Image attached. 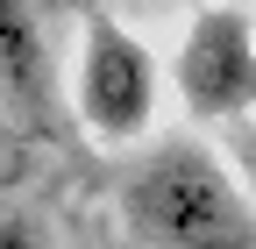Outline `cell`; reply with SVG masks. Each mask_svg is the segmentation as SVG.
Masks as SVG:
<instances>
[{"label":"cell","instance_id":"obj_1","mask_svg":"<svg viewBox=\"0 0 256 249\" xmlns=\"http://www.w3.org/2000/svg\"><path fill=\"white\" fill-rule=\"evenodd\" d=\"M121 221L142 249H256V206L206 142H164L121 178Z\"/></svg>","mask_w":256,"mask_h":249},{"label":"cell","instance_id":"obj_4","mask_svg":"<svg viewBox=\"0 0 256 249\" xmlns=\"http://www.w3.org/2000/svg\"><path fill=\"white\" fill-rule=\"evenodd\" d=\"M0 86L28 107L50 100V36L28 0H0Z\"/></svg>","mask_w":256,"mask_h":249},{"label":"cell","instance_id":"obj_2","mask_svg":"<svg viewBox=\"0 0 256 249\" xmlns=\"http://www.w3.org/2000/svg\"><path fill=\"white\" fill-rule=\"evenodd\" d=\"M156 92H164V72H156L150 43L114 14H86L78 64H72V114L86 121V136L107 150L142 142L156 121Z\"/></svg>","mask_w":256,"mask_h":249},{"label":"cell","instance_id":"obj_5","mask_svg":"<svg viewBox=\"0 0 256 249\" xmlns=\"http://www.w3.org/2000/svg\"><path fill=\"white\" fill-rule=\"evenodd\" d=\"M0 249H43L36 221H22V214H0Z\"/></svg>","mask_w":256,"mask_h":249},{"label":"cell","instance_id":"obj_3","mask_svg":"<svg viewBox=\"0 0 256 249\" xmlns=\"http://www.w3.org/2000/svg\"><path fill=\"white\" fill-rule=\"evenodd\" d=\"M185 107L200 121H242L256 114V28L242 8H200L185 22L178 64H171Z\"/></svg>","mask_w":256,"mask_h":249},{"label":"cell","instance_id":"obj_6","mask_svg":"<svg viewBox=\"0 0 256 249\" xmlns=\"http://www.w3.org/2000/svg\"><path fill=\"white\" fill-rule=\"evenodd\" d=\"M28 8H36L43 22H50V14H100V8H92V0H28Z\"/></svg>","mask_w":256,"mask_h":249}]
</instances>
